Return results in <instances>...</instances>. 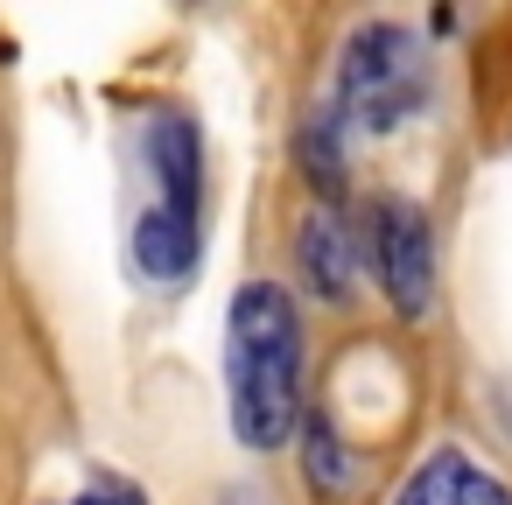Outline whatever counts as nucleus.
Returning <instances> with one entry per match:
<instances>
[{
  "label": "nucleus",
  "instance_id": "obj_8",
  "mask_svg": "<svg viewBox=\"0 0 512 505\" xmlns=\"http://www.w3.org/2000/svg\"><path fill=\"white\" fill-rule=\"evenodd\" d=\"M64 505H141V491L127 484V477H92L78 498H64Z\"/></svg>",
  "mask_w": 512,
  "mask_h": 505
},
{
  "label": "nucleus",
  "instance_id": "obj_3",
  "mask_svg": "<svg viewBox=\"0 0 512 505\" xmlns=\"http://www.w3.org/2000/svg\"><path fill=\"white\" fill-rule=\"evenodd\" d=\"M428 99V57L400 22H365L344 43L337 64V99L330 113L344 120V134H393L421 113Z\"/></svg>",
  "mask_w": 512,
  "mask_h": 505
},
{
  "label": "nucleus",
  "instance_id": "obj_5",
  "mask_svg": "<svg viewBox=\"0 0 512 505\" xmlns=\"http://www.w3.org/2000/svg\"><path fill=\"white\" fill-rule=\"evenodd\" d=\"M358 232L344 225V211H309L295 232V267L309 281L316 302H351L358 295Z\"/></svg>",
  "mask_w": 512,
  "mask_h": 505
},
{
  "label": "nucleus",
  "instance_id": "obj_4",
  "mask_svg": "<svg viewBox=\"0 0 512 505\" xmlns=\"http://www.w3.org/2000/svg\"><path fill=\"white\" fill-rule=\"evenodd\" d=\"M372 274L393 316H428L435 309V232L414 197H386L372 211Z\"/></svg>",
  "mask_w": 512,
  "mask_h": 505
},
{
  "label": "nucleus",
  "instance_id": "obj_9",
  "mask_svg": "<svg viewBox=\"0 0 512 505\" xmlns=\"http://www.w3.org/2000/svg\"><path fill=\"white\" fill-rule=\"evenodd\" d=\"M232 505H260V498H232Z\"/></svg>",
  "mask_w": 512,
  "mask_h": 505
},
{
  "label": "nucleus",
  "instance_id": "obj_2",
  "mask_svg": "<svg viewBox=\"0 0 512 505\" xmlns=\"http://www.w3.org/2000/svg\"><path fill=\"white\" fill-rule=\"evenodd\" d=\"M148 211L134 225V260L155 281H183L204 246V134L190 113L148 120Z\"/></svg>",
  "mask_w": 512,
  "mask_h": 505
},
{
  "label": "nucleus",
  "instance_id": "obj_1",
  "mask_svg": "<svg viewBox=\"0 0 512 505\" xmlns=\"http://www.w3.org/2000/svg\"><path fill=\"white\" fill-rule=\"evenodd\" d=\"M225 386L232 428L246 449H288L302 428V316L274 281H246L225 323Z\"/></svg>",
  "mask_w": 512,
  "mask_h": 505
},
{
  "label": "nucleus",
  "instance_id": "obj_7",
  "mask_svg": "<svg viewBox=\"0 0 512 505\" xmlns=\"http://www.w3.org/2000/svg\"><path fill=\"white\" fill-rule=\"evenodd\" d=\"M302 176H309L323 197H337V190H344V120H337L330 106L302 127Z\"/></svg>",
  "mask_w": 512,
  "mask_h": 505
},
{
  "label": "nucleus",
  "instance_id": "obj_6",
  "mask_svg": "<svg viewBox=\"0 0 512 505\" xmlns=\"http://www.w3.org/2000/svg\"><path fill=\"white\" fill-rule=\"evenodd\" d=\"M393 505H512V491L470 449H428L393 491Z\"/></svg>",
  "mask_w": 512,
  "mask_h": 505
}]
</instances>
